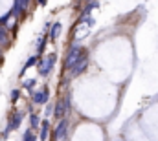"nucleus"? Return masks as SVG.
Returning <instances> with one entry per match:
<instances>
[{"label":"nucleus","instance_id":"obj_1","mask_svg":"<svg viewBox=\"0 0 158 141\" xmlns=\"http://www.w3.org/2000/svg\"><path fill=\"white\" fill-rule=\"evenodd\" d=\"M79 51H83L81 48H79V44H72L70 48H68V51H66V59H64V70H72L76 64H77L79 57H81V53Z\"/></svg>","mask_w":158,"mask_h":141},{"label":"nucleus","instance_id":"obj_2","mask_svg":"<svg viewBox=\"0 0 158 141\" xmlns=\"http://www.w3.org/2000/svg\"><path fill=\"white\" fill-rule=\"evenodd\" d=\"M55 61H57V55H55V53H50L48 57H44V59L39 61V73L42 77H48V75H50V71L53 70Z\"/></svg>","mask_w":158,"mask_h":141},{"label":"nucleus","instance_id":"obj_3","mask_svg":"<svg viewBox=\"0 0 158 141\" xmlns=\"http://www.w3.org/2000/svg\"><path fill=\"white\" fill-rule=\"evenodd\" d=\"M86 68H88V51L83 50V51H81V57H79V61H77V64L70 70V73H72V77H77V75H81Z\"/></svg>","mask_w":158,"mask_h":141},{"label":"nucleus","instance_id":"obj_4","mask_svg":"<svg viewBox=\"0 0 158 141\" xmlns=\"http://www.w3.org/2000/svg\"><path fill=\"white\" fill-rule=\"evenodd\" d=\"M68 132V119H59V123L55 125V130H53V141H59V139H64Z\"/></svg>","mask_w":158,"mask_h":141},{"label":"nucleus","instance_id":"obj_5","mask_svg":"<svg viewBox=\"0 0 158 141\" xmlns=\"http://www.w3.org/2000/svg\"><path fill=\"white\" fill-rule=\"evenodd\" d=\"M48 99H50V95H48V88H44L42 92H33V94H31V101H33L35 105H46Z\"/></svg>","mask_w":158,"mask_h":141},{"label":"nucleus","instance_id":"obj_6","mask_svg":"<svg viewBox=\"0 0 158 141\" xmlns=\"http://www.w3.org/2000/svg\"><path fill=\"white\" fill-rule=\"evenodd\" d=\"M22 115H24L22 112H13L11 117H9V125H7V127H9L11 130H17V128L20 127V123H22Z\"/></svg>","mask_w":158,"mask_h":141},{"label":"nucleus","instance_id":"obj_7","mask_svg":"<svg viewBox=\"0 0 158 141\" xmlns=\"http://www.w3.org/2000/svg\"><path fill=\"white\" fill-rule=\"evenodd\" d=\"M53 110H55V112H53V114H55V117L63 119V117H64V114L68 112V108H66V103H64V99H59Z\"/></svg>","mask_w":158,"mask_h":141},{"label":"nucleus","instance_id":"obj_8","mask_svg":"<svg viewBox=\"0 0 158 141\" xmlns=\"http://www.w3.org/2000/svg\"><path fill=\"white\" fill-rule=\"evenodd\" d=\"M28 4H30V0H15V6H13V15L15 17H19L26 7H28Z\"/></svg>","mask_w":158,"mask_h":141},{"label":"nucleus","instance_id":"obj_9","mask_svg":"<svg viewBox=\"0 0 158 141\" xmlns=\"http://www.w3.org/2000/svg\"><path fill=\"white\" fill-rule=\"evenodd\" d=\"M48 130H50V121H48V119H44V121L40 123V132H39V139L40 141L48 139Z\"/></svg>","mask_w":158,"mask_h":141},{"label":"nucleus","instance_id":"obj_10","mask_svg":"<svg viewBox=\"0 0 158 141\" xmlns=\"http://www.w3.org/2000/svg\"><path fill=\"white\" fill-rule=\"evenodd\" d=\"M35 64H39V57H37V55H31V57L26 61V64L20 68V75H24L26 70H30V68H31V66H35Z\"/></svg>","mask_w":158,"mask_h":141},{"label":"nucleus","instance_id":"obj_11","mask_svg":"<svg viewBox=\"0 0 158 141\" xmlns=\"http://www.w3.org/2000/svg\"><path fill=\"white\" fill-rule=\"evenodd\" d=\"M61 33V22H53V26H52V30H50V38L52 40H55L57 37Z\"/></svg>","mask_w":158,"mask_h":141},{"label":"nucleus","instance_id":"obj_12","mask_svg":"<svg viewBox=\"0 0 158 141\" xmlns=\"http://www.w3.org/2000/svg\"><path fill=\"white\" fill-rule=\"evenodd\" d=\"M7 42H9L7 30H6V26H0V46H7Z\"/></svg>","mask_w":158,"mask_h":141},{"label":"nucleus","instance_id":"obj_13","mask_svg":"<svg viewBox=\"0 0 158 141\" xmlns=\"http://www.w3.org/2000/svg\"><path fill=\"white\" fill-rule=\"evenodd\" d=\"M40 123H42V121H40V117L37 114H31V115H30V127H31V128H40Z\"/></svg>","mask_w":158,"mask_h":141},{"label":"nucleus","instance_id":"obj_14","mask_svg":"<svg viewBox=\"0 0 158 141\" xmlns=\"http://www.w3.org/2000/svg\"><path fill=\"white\" fill-rule=\"evenodd\" d=\"M44 44H46V37H40L39 42H37V57L42 55V51H44Z\"/></svg>","mask_w":158,"mask_h":141},{"label":"nucleus","instance_id":"obj_15","mask_svg":"<svg viewBox=\"0 0 158 141\" xmlns=\"http://www.w3.org/2000/svg\"><path fill=\"white\" fill-rule=\"evenodd\" d=\"M11 15H13V9H9L6 15H2V17H0V26H7V20H9Z\"/></svg>","mask_w":158,"mask_h":141},{"label":"nucleus","instance_id":"obj_16","mask_svg":"<svg viewBox=\"0 0 158 141\" xmlns=\"http://www.w3.org/2000/svg\"><path fill=\"white\" fill-rule=\"evenodd\" d=\"M22 141H37V138L33 136V132H31V130H26V132L22 134Z\"/></svg>","mask_w":158,"mask_h":141},{"label":"nucleus","instance_id":"obj_17","mask_svg":"<svg viewBox=\"0 0 158 141\" xmlns=\"http://www.w3.org/2000/svg\"><path fill=\"white\" fill-rule=\"evenodd\" d=\"M96 6H98L96 2H90V4H88V6L85 7V11H83V17H86V15H90V11H92V9H94Z\"/></svg>","mask_w":158,"mask_h":141},{"label":"nucleus","instance_id":"obj_18","mask_svg":"<svg viewBox=\"0 0 158 141\" xmlns=\"http://www.w3.org/2000/svg\"><path fill=\"white\" fill-rule=\"evenodd\" d=\"M35 83H37L35 79H26V81H24V88H26V90H31V88L35 86Z\"/></svg>","mask_w":158,"mask_h":141},{"label":"nucleus","instance_id":"obj_19","mask_svg":"<svg viewBox=\"0 0 158 141\" xmlns=\"http://www.w3.org/2000/svg\"><path fill=\"white\" fill-rule=\"evenodd\" d=\"M19 97H20V92H19V90H13V92H11V103H17Z\"/></svg>","mask_w":158,"mask_h":141},{"label":"nucleus","instance_id":"obj_20","mask_svg":"<svg viewBox=\"0 0 158 141\" xmlns=\"http://www.w3.org/2000/svg\"><path fill=\"white\" fill-rule=\"evenodd\" d=\"M46 2H48V0H39V4H40V6H44Z\"/></svg>","mask_w":158,"mask_h":141},{"label":"nucleus","instance_id":"obj_21","mask_svg":"<svg viewBox=\"0 0 158 141\" xmlns=\"http://www.w3.org/2000/svg\"><path fill=\"white\" fill-rule=\"evenodd\" d=\"M0 61H2V46H0Z\"/></svg>","mask_w":158,"mask_h":141},{"label":"nucleus","instance_id":"obj_22","mask_svg":"<svg viewBox=\"0 0 158 141\" xmlns=\"http://www.w3.org/2000/svg\"><path fill=\"white\" fill-rule=\"evenodd\" d=\"M86 2H88V4H90V2H96V0H86Z\"/></svg>","mask_w":158,"mask_h":141}]
</instances>
